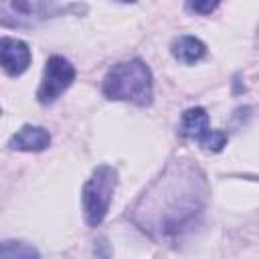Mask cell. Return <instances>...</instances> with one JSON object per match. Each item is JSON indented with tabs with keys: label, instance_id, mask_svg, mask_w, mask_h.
I'll return each instance as SVG.
<instances>
[{
	"label": "cell",
	"instance_id": "obj_1",
	"mask_svg": "<svg viewBox=\"0 0 259 259\" xmlns=\"http://www.w3.org/2000/svg\"><path fill=\"white\" fill-rule=\"evenodd\" d=\"M208 194L202 168L188 158H178L140 194L127 219L156 241H174L200 223Z\"/></svg>",
	"mask_w": 259,
	"mask_h": 259
},
{
	"label": "cell",
	"instance_id": "obj_2",
	"mask_svg": "<svg viewBox=\"0 0 259 259\" xmlns=\"http://www.w3.org/2000/svg\"><path fill=\"white\" fill-rule=\"evenodd\" d=\"M101 91L107 99L148 107L154 99L152 73L142 59L121 61L107 71V75L103 77Z\"/></svg>",
	"mask_w": 259,
	"mask_h": 259
},
{
	"label": "cell",
	"instance_id": "obj_3",
	"mask_svg": "<svg viewBox=\"0 0 259 259\" xmlns=\"http://www.w3.org/2000/svg\"><path fill=\"white\" fill-rule=\"evenodd\" d=\"M115 186H117V170L107 164L97 166L83 184L81 200H83V214L89 227H99L107 217Z\"/></svg>",
	"mask_w": 259,
	"mask_h": 259
},
{
	"label": "cell",
	"instance_id": "obj_4",
	"mask_svg": "<svg viewBox=\"0 0 259 259\" xmlns=\"http://www.w3.org/2000/svg\"><path fill=\"white\" fill-rule=\"evenodd\" d=\"M55 12V0H0V22L6 28H32Z\"/></svg>",
	"mask_w": 259,
	"mask_h": 259
},
{
	"label": "cell",
	"instance_id": "obj_5",
	"mask_svg": "<svg viewBox=\"0 0 259 259\" xmlns=\"http://www.w3.org/2000/svg\"><path fill=\"white\" fill-rule=\"evenodd\" d=\"M75 81V67L61 55H53L45 63V73L40 87L36 91V99L40 105L55 103Z\"/></svg>",
	"mask_w": 259,
	"mask_h": 259
},
{
	"label": "cell",
	"instance_id": "obj_6",
	"mask_svg": "<svg viewBox=\"0 0 259 259\" xmlns=\"http://www.w3.org/2000/svg\"><path fill=\"white\" fill-rule=\"evenodd\" d=\"M30 49L24 40L12 38V36H2L0 38V63L2 69L8 77H18L22 75L28 65H30Z\"/></svg>",
	"mask_w": 259,
	"mask_h": 259
},
{
	"label": "cell",
	"instance_id": "obj_7",
	"mask_svg": "<svg viewBox=\"0 0 259 259\" xmlns=\"http://www.w3.org/2000/svg\"><path fill=\"white\" fill-rule=\"evenodd\" d=\"M49 146L51 134L40 125H22L8 142V148L18 152H42Z\"/></svg>",
	"mask_w": 259,
	"mask_h": 259
},
{
	"label": "cell",
	"instance_id": "obj_8",
	"mask_svg": "<svg viewBox=\"0 0 259 259\" xmlns=\"http://www.w3.org/2000/svg\"><path fill=\"white\" fill-rule=\"evenodd\" d=\"M210 130V121H208V113L204 107H190L180 115V123H178V134L186 140H196L200 142V138Z\"/></svg>",
	"mask_w": 259,
	"mask_h": 259
},
{
	"label": "cell",
	"instance_id": "obj_9",
	"mask_svg": "<svg viewBox=\"0 0 259 259\" xmlns=\"http://www.w3.org/2000/svg\"><path fill=\"white\" fill-rule=\"evenodd\" d=\"M172 55L176 61L184 63V65H192V63H198L204 55H206V45L196 38V36H178L172 40V47H170Z\"/></svg>",
	"mask_w": 259,
	"mask_h": 259
},
{
	"label": "cell",
	"instance_id": "obj_10",
	"mask_svg": "<svg viewBox=\"0 0 259 259\" xmlns=\"http://www.w3.org/2000/svg\"><path fill=\"white\" fill-rule=\"evenodd\" d=\"M2 259H14V257H38V251L22 241H4L0 249Z\"/></svg>",
	"mask_w": 259,
	"mask_h": 259
},
{
	"label": "cell",
	"instance_id": "obj_11",
	"mask_svg": "<svg viewBox=\"0 0 259 259\" xmlns=\"http://www.w3.org/2000/svg\"><path fill=\"white\" fill-rule=\"evenodd\" d=\"M227 134L223 132V130H208L202 138H200V146H202V150H206V152H221L225 146H227Z\"/></svg>",
	"mask_w": 259,
	"mask_h": 259
},
{
	"label": "cell",
	"instance_id": "obj_12",
	"mask_svg": "<svg viewBox=\"0 0 259 259\" xmlns=\"http://www.w3.org/2000/svg\"><path fill=\"white\" fill-rule=\"evenodd\" d=\"M219 2L221 0H188L186 8L190 12H196V14H210L219 6Z\"/></svg>",
	"mask_w": 259,
	"mask_h": 259
},
{
	"label": "cell",
	"instance_id": "obj_13",
	"mask_svg": "<svg viewBox=\"0 0 259 259\" xmlns=\"http://www.w3.org/2000/svg\"><path fill=\"white\" fill-rule=\"evenodd\" d=\"M119 2H136V0H119Z\"/></svg>",
	"mask_w": 259,
	"mask_h": 259
}]
</instances>
